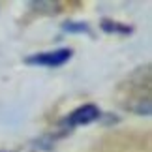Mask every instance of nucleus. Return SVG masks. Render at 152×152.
Listing matches in <instances>:
<instances>
[{"mask_svg":"<svg viewBox=\"0 0 152 152\" xmlns=\"http://www.w3.org/2000/svg\"><path fill=\"white\" fill-rule=\"evenodd\" d=\"M133 111H135L137 115H145V116H148V115H150V102H148V100L139 102V105H137V107L133 109Z\"/></svg>","mask_w":152,"mask_h":152,"instance_id":"39448f33","label":"nucleus"},{"mask_svg":"<svg viewBox=\"0 0 152 152\" xmlns=\"http://www.w3.org/2000/svg\"><path fill=\"white\" fill-rule=\"evenodd\" d=\"M62 28L69 34H90V26L86 23H79V21H68L64 23Z\"/></svg>","mask_w":152,"mask_h":152,"instance_id":"20e7f679","label":"nucleus"},{"mask_svg":"<svg viewBox=\"0 0 152 152\" xmlns=\"http://www.w3.org/2000/svg\"><path fill=\"white\" fill-rule=\"evenodd\" d=\"M100 26L107 34H130L132 32V28L128 25H122V23H116V21H111V19H103Z\"/></svg>","mask_w":152,"mask_h":152,"instance_id":"7ed1b4c3","label":"nucleus"},{"mask_svg":"<svg viewBox=\"0 0 152 152\" xmlns=\"http://www.w3.org/2000/svg\"><path fill=\"white\" fill-rule=\"evenodd\" d=\"M73 55V49L62 47V49H55V51H47V53H36V55L25 58L26 64H34V66H45V68H60L64 66Z\"/></svg>","mask_w":152,"mask_h":152,"instance_id":"f257e3e1","label":"nucleus"},{"mask_svg":"<svg viewBox=\"0 0 152 152\" xmlns=\"http://www.w3.org/2000/svg\"><path fill=\"white\" fill-rule=\"evenodd\" d=\"M100 109L96 107V105L92 103H86L83 107H77L73 111V113H69L66 116V120H64V124H66L69 130L72 128H77V126H85V124H90V122H94L100 118Z\"/></svg>","mask_w":152,"mask_h":152,"instance_id":"f03ea898","label":"nucleus"}]
</instances>
